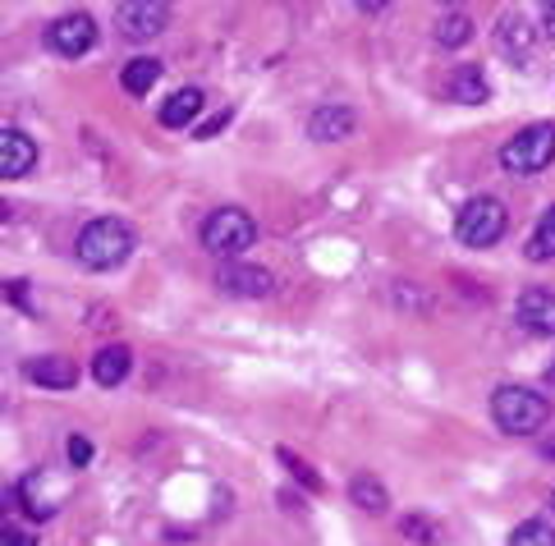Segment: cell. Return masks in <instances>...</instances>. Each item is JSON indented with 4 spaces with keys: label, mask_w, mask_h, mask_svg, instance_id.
Returning <instances> with one entry per match:
<instances>
[{
    "label": "cell",
    "mask_w": 555,
    "mask_h": 546,
    "mask_svg": "<svg viewBox=\"0 0 555 546\" xmlns=\"http://www.w3.org/2000/svg\"><path fill=\"white\" fill-rule=\"evenodd\" d=\"M197 110H203V92H197V88H180L175 96H166L162 125H166V129H184V125L197 120Z\"/></svg>",
    "instance_id": "cell-16"
},
{
    "label": "cell",
    "mask_w": 555,
    "mask_h": 546,
    "mask_svg": "<svg viewBox=\"0 0 555 546\" xmlns=\"http://www.w3.org/2000/svg\"><path fill=\"white\" fill-rule=\"evenodd\" d=\"M491 418L509 437H532V432H542L546 427L551 400L542 395V390H532V386H501L491 395Z\"/></svg>",
    "instance_id": "cell-2"
},
{
    "label": "cell",
    "mask_w": 555,
    "mask_h": 546,
    "mask_svg": "<svg viewBox=\"0 0 555 546\" xmlns=\"http://www.w3.org/2000/svg\"><path fill=\"white\" fill-rule=\"evenodd\" d=\"M308 133L317 143H340L353 133V110L349 106H317L308 120Z\"/></svg>",
    "instance_id": "cell-11"
},
{
    "label": "cell",
    "mask_w": 555,
    "mask_h": 546,
    "mask_svg": "<svg viewBox=\"0 0 555 546\" xmlns=\"http://www.w3.org/2000/svg\"><path fill=\"white\" fill-rule=\"evenodd\" d=\"M546 381H551V386H555V363H551V367H546Z\"/></svg>",
    "instance_id": "cell-29"
},
{
    "label": "cell",
    "mask_w": 555,
    "mask_h": 546,
    "mask_svg": "<svg viewBox=\"0 0 555 546\" xmlns=\"http://www.w3.org/2000/svg\"><path fill=\"white\" fill-rule=\"evenodd\" d=\"M446 92H450V102H460V106H482V102H487V74H482L478 65L450 69Z\"/></svg>",
    "instance_id": "cell-12"
},
{
    "label": "cell",
    "mask_w": 555,
    "mask_h": 546,
    "mask_svg": "<svg viewBox=\"0 0 555 546\" xmlns=\"http://www.w3.org/2000/svg\"><path fill=\"white\" fill-rule=\"evenodd\" d=\"M404 537H418V542H431V533H427V519H404Z\"/></svg>",
    "instance_id": "cell-27"
},
{
    "label": "cell",
    "mask_w": 555,
    "mask_h": 546,
    "mask_svg": "<svg viewBox=\"0 0 555 546\" xmlns=\"http://www.w3.org/2000/svg\"><path fill=\"white\" fill-rule=\"evenodd\" d=\"M546 32L555 37V5H546Z\"/></svg>",
    "instance_id": "cell-28"
},
{
    "label": "cell",
    "mask_w": 555,
    "mask_h": 546,
    "mask_svg": "<svg viewBox=\"0 0 555 546\" xmlns=\"http://www.w3.org/2000/svg\"><path fill=\"white\" fill-rule=\"evenodd\" d=\"M509 546H555V529L542 523V519H528V523H519V529L509 533Z\"/></svg>",
    "instance_id": "cell-20"
},
{
    "label": "cell",
    "mask_w": 555,
    "mask_h": 546,
    "mask_svg": "<svg viewBox=\"0 0 555 546\" xmlns=\"http://www.w3.org/2000/svg\"><path fill=\"white\" fill-rule=\"evenodd\" d=\"M509 217H505V203L501 198H468L454 217V239L464 248H491L501 244Z\"/></svg>",
    "instance_id": "cell-4"
},
{
    "label": "cell",
    "mask_w": 555,
    "mask_h": 546,
    "mask_svg": "<svg viewBox=\"0 0 555 546\" xmlns=\"http://www.w3.org/2000/svg\"><path fill=\"white\" fill-rule=\"evenodd\" d=\"M47 42L61 51V55H69V61H78V55H88V51L96 47V24H92L88 14H61V18L51 24Z\"/></svg>",
    "instance_id": "cell-6"
},
{
    "label": "cell",
    "mask_w": 555,
    "mask_h": 546,
    "mask_svg": "<svg viewBox=\"0 0 555 546\" xmlns=\"http://www.w3.org/2000/svg\"><path fill=\"white\" fill-rule=\"evenodd\" d=\"M349 496H353V505H359V510H367V515H386V505H390L386 486L372 482V478H353V482H349Z\"/></svg>",
    "instance_id": "cell-19"
},
{
    "label": "cell",
    "mask_w": 555,
    "mask_h": 546,
    "mask_svg": "<svg viewBox=\"0 0 555 546\" xmlns=\"http://www.w3.org/2000/svg\"><path fill=\"white\" fill-rule=\"evenodd\" d=\"M555 161V125H528L524 133H514L501 152V166L509 174H538Z\"/></svg>",
    "instance_id": "cell-5"
},
{
    "label": "cell",
    "mask_w": 555,
    "mask_h": 546,
    "mask_svg": "<svg viewBox=\"0 0 555 546\" xmlns=\"http://www.w3.org/2000/svg\"><path fill=\"white\" fill-rule=\"evenodd\" d=\"M133 252V225L120 221V217H96L78 230L74 239V258L83 262L88 271H115L125 266Z\"/></svg>",
    "instance_id": "cell-1"
},
{
    "label": "cell",
    "mask_w": 555,
    "mask_h": 546,
    "mask_svg": "<svg viewBox=\"0 0 555 546\" xmlns=\"http://www.w3.org/2000/svg\"><path fill=\"white\" fill-rule=\"evenodd\" d=\"M528 258H532V262H551V258H555V203L542 211L538 230H532V239H528Z\"/></svg>",
    "instance_id": "cell-18"
},
{
    "label": "cell",
    "mask_w": 555,
    "mask_h": 546,
    "mask_svg": "<svg viewBox=\"0 0 555 546\" xmlns=\"http://www.w3.org/2000/svg\"><path fill=\"white\" fill-rule=\"evenodd\" d=\"M519 326L532 336H555V295L551 289H524L519 295Z\"/></svg>",
    "instance_id": "cell-10"
},
{
    "label": "cell",
    "mask_w": 555,
    "mask_h": 546,
    "mask_svg": "<svg viewBox=\"0 0 555 546\" xmlns=\"http://www.w3.org/2000/svg\"><path fill=\"white\" fill-rule=\"evenodd\" d=\"M129 367H133V354L125 344H106V349H96V359H92V377L96 386H120L129 377Z\"/></svg>",
    "instance_id": "cell-15"
},
{
    "label": "cell",
    "mask_w": 555,
    "mask_h": 546,
    "mask_svg": "<svg viewBox=\"0 0 555 546\" xmlns=\"http://www.w3.org/2000/svg\"><path fill=\"white\" fill-rule=\"evenodd\" d=\"M551 505H555V496H551Z\"/></svg>",
    "instance_id": "cell-30"
},
{
    "label": "cell",
    "mask_w": 555,
    "mask_h": 546,
    "mask_svg": "<svg viewBox=\"0 0 555 546\" xmlns=\"http://www.w3.org/2000/svg\"><path fill=\"white\" fill-rule=\"evenodd\" d=\"M216 285L225 289L234 299H267L271 295V271L267 266H253V262H225L216 271Z\"/></svg>",
    "instance_id": "cell-7"
},
{
    "label": "cell",
    "mask_w": 555,
    "mask_h": 546,
    "mask_svg": "<svg viewBox=\"0 0 555 546\" xmlns=\"http://www.w3.org/2000/svg\"><path fill=\"white\" fill-rule=\"evenodd\" d=\"M281 464H285V468H289V473L299 478V482H308V492H322V478H317L312 468H308L299 455H294V451H285V445H281Z\"/></svg>",
    "instance_id": "cell-22"
},
{
    "label": "cell",
    "mask_w": 555,
    "mask_h": 546,
    "mask_svg": "<svg viewBox=\"0 0 555 546\" xmlns=\"http://www.w3.org/2000/svg\"><path fill=\"white\" fill-rule=\"evenodd\" d=\"M468 32H473V24L464 14H446L441 24H436V42H441V47H464Z\"/></svg>",
    "instance_id": "cell-21"
},
{
    "label": "cell",
    "mask_w": 555,
    "mask_h": 546,
    "mask_svg": "<svg viewBox=\"0 0 555 546\" xmlns=\"http://www.w3.org/2000/svg\"><path fill=\"white\" fill-rule=\"evenodd\" d=\"M24 377L28 381H37V386H51V390H69L74 381H78V367L69 363V359H28L24 363Z\"/></svg>",
    "instance_id": "cell-13"
},
{
    "label": "cell",
    "mask_w": 555,
    "mask_h": 546,
    "mask_svg": "<svg viewBox=\"0 0 555 546\" xmlns=\"http://www.w3.org/2000/svg\"><path fill=\"white\" fill-rule=\"evenodd\" d=\"M0 546H37L28 533H18V529H10V523H5V529H0Z\"/></svg>",
    "instance_id": "cell-26"
},
{
    "label": "cell",
    "mask_w": 555,
    "mask_h": 546,
    "mask_svg": "<svg viewBox=\"0 0 555 546\" xmlns=\"http://www.w3.org/2000/svg\"><path fill=\"white\" fill-rule=\"evenodd\" d=\"M257 244V225L244 207H216L211 217L203 221V248L216 252V258H240Z\"/></svg>",
    "instance_id": "cell-3"
},
{
    "label": "cell",
    "mask_w": 555,
    "mask_h": 546,
    "mask_svg": "<svg viewBox=\"0 0 555 546\" xmlns=\"http://www.w3.org/2000/svg\"><path fill=\"white\" fill-rule=\"evenodd\" d=\"M5 299H10L18 312H33V303H28V285H24V281H10V285H5Z\"/></svg>",
    "instance_id": "cell-25"
},
{
    "label": "cell",
    "mask_w": 555,
    "mask_h": 546,
    "mask_svg": "<svg viewBox=\"0 0 555 546\" xmlns=\"http://www.w3.org/2000/svg\"><path fill=\"white\" fill-rule=\"evenodd\" d=\"M120 83H125V92L143 96L152 83H162V61H156V55H138V61H129V65H125Z\"/></svg>",
    "instance_id": "cell-17"
},
{
    "label": "cell",
    "mask_w": 555,
    "mask_h": 546,
    "mask_svg": "<svg viewBox=\"0 0 555 546\" xmlns=\"http://www.w3.org/2000/svg\"><path fill=\"white\" fill-rule=\"evenodd\" d=\"M230 120H234V115H230V110H221V115H211V120H207V125H197V129H193V139H211V133H221V129H225Z\"/></svg>",
    "instance_id": "cell-24"
},
{
    "label": "cell",
    "mask_w": 555,
    "mask_h": 546,
    "mask_svg": "<svg viewBox=\"0 0 555 546\" xmlns=\"http://www.w3.org/2000/svg\"><path fill=\"white\" fill-rule=\"evenodd\" d=\"M495 42H501L505 51V61H528V47H532V28H528V18L524 14H505L501 18V28H495Z\"/></svg>",
    "instance_id": "cell-14"
},
{
    "label": "cell",
    "mask_w": 555,
    "mask_h": 546,
    "mask_svg": "<svg viewBox=\"0 0 555 546\" xmlns=\"http://www.w3.org/2000/svg\"><path fill=\"white\" fill-rule=\"evenodd\" d=\"M37 166V143L24 129H0V174L5 180H24V174Z\"/></svg>",
    "instance_id": "cell-9"
},
{
    "label": "cell",
    "mask_w": 555,
    "mask_h": 546,
    "mask_svg": "<svg viewBox=\"0 0 555 546\" xmlns=\"http://www.w3.org/2000/svg\"><path fill=\"white\" fill-rule=\"evenodd\" d=\"M166 5H156V0H125L120 10H115V24H120L125 37H133V42H147V37H156L166 28Z\"/></svg>",
    "instance_id": "cell-8"
},
{
    "label": "cell",
    "mask_w": 555,
    "mask_h": 546,
    "mask_svg": "<svg viewBox=\"0 0 555 546\" xmlns=\"http://www.w3.org/2000/svg\"><path fill=\"white\" fill-rule=\"evenodd\" d=\"M69 464H92V441L88 437H69Z\"/></svg>",
    "instance_id": "cell-23"
}]
</instances>
